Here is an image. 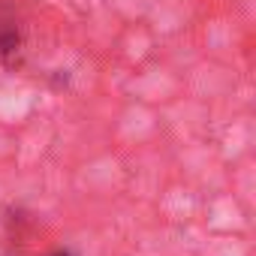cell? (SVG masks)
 <instances>
[{
    "instance_id": "cell-1",
    "label": "cell",
    "mask_w": 256,
    "mask_h": 256,
    "mask_svg": "<svg viewBox=\"0 0 256 256\" xmlns=\"http://www.w3.org/2000/svg\"><path fill=\"white\" fill-rule=\"evenodd\" d=\"M52 256H72L70 250H58V253H52Z\"/></svg>"
}]
</instances>
